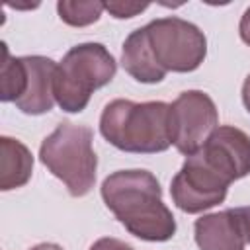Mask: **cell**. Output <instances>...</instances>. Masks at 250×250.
Instances as JSON below:
<instances>
[{
    "label": "cell",
    "mask_w": 250,
    "mask_h": 250,
    "mask_svg": "<svg viewBox=\"0 0 250 250\" xmlns=\"http://www.w3.org/2000/svg\"><path fill=\"white\" fill-rule=\"evenodd\" d=\"M102 137L119 150L154 154L170 148V104L166 102H109L100 117Z\"/></svg>",
    "instance_id": "cell-2"
},
{
    "label": "cell",
    "mask_w": 250,
    "mask_h": 250,
    "mask_svg": "<svg viewBox=\"0 0 250 250\" xmlns=\"http://www.w3.org/2000/svg\"><path fill=\"white\" fill-rule=\"evenodd\" d=\"M197 154L230 184L250 174V137L238 127H217Z\"/></svg>",
    "instance_id": "cell-8"
},
{
    "label": "cell",
    "mask_w": 250,
    "mask_h": 250,
    "mask_svg": "<svg viewBox=\"0 0 250 250\" xmlns=\"http://www.w3.org/2000/svg\"><path fill=\"white\" fill-rule=\"evenodd\" d=\"M115 72L117 62L102 43L74 45L57 66L55 102L66 113H80L94 90L109 84Z\"/></svg>",
    "instance_id": "cell-4"
},
{
    "label": "cell",
    "mask_w": 250,
    "mask_h": 250,
    "mask_svg": "<svg viewBox=\"0 0 250 250\" xmlns=\"http://www.w3.org/2000/svg\"><path fill=\"white\" fill-rule=\"evenodd\" d=\"M29 250H62V246L53 244V242H41V244H35L33 248H29Z\"/></svg>",
    "instance_id": "cell-20"
},
{
    "label": "cell",
    "mask_w": 250,
    "mask_h": 250,
    "mask_svg": "<svg viewBox=\"0 0 250 250\" xmlns=\"http://www.w3.org/2000/svg\"><path fill=\"white\" fill-rule=\"evenodd\" d=\"M92 141L94 133L90 127L62 121L39 146L41 162L66 186L72 197L90 193L96 184L98 156L92 148Z\"/></svg>",
    "instance_id": "cell-3"
},
{
    "label": "cell",
    "mask_w": 250,
    "mask_h": 250,
    "mask_svg": "<svg viewBox=\"0 0 250 250\" xmlns=\"http://www.w3.org/2000/svg\"><path fill=\"white\" fill-rule=\"evenodd\" d=\"M154 61L166 72H191L201 66L207 55L203 31L178 16L156 18L145 25Z\"/></svg>",
    "instance_id": "cell-5"
},
{
    "label": "cell",
    "mask_w": 250,
    "mask_h": 250,
    "mask_svg": "<svg viewBox=\"0 0 250 250\" xmlns=\"http://www.w3.org/2000/svg\"><path fill=\"white\" fill-rule=\"evenodd\" d=\"M121 64L129 76L143 84H156L162 82L166 76V70H162L152 57L145 27L131 31L129 37L123 41Z\"/></svg>",
    "instance_id": "cell-11"
},
{
    "label": "cell",
    "mask_w": 250,
    "mask_h": 250,
    "mask_svg": "<svg viewBox=\"0 0 250 250\" xmlns=\"http://www.w3.org/2000/svg\"><path fill=\"white\" fill-rule=\"evenodd\" d=\"M146 8H148V4H141V2H105V10L117 20L133 18V16L145 12Z\"/></svg>",
    "instance_id": "cell-15"
},
{
    "label": "cell",
    "mask_w": 250,
    "mask_h": 250,
    "mask_svg": "<svg viewBox=\"0 0 250 250\" xmlns=\"http://www.w3.org/2000/svg\"><path fill=\"white\" fill-rule=\"evenodd\" d=\"M217 105L201 90L182 92L170 104V139L186 156L197 152L219 127Z\"/></svg>",
    "instance_id": "cell-6"
},
{
    "label": "cell",
    "mask_w": 250,
    "mask_h": 250,
    "mask_svg": "<svg viewBox=\"0 0 250 250\" xmlns=\"http://www.w3.org/2000/svg\"><path fill=\"white\" fill-rule=\"evenodd\" d=\"M230 182L213 170L197 152L189 154L172 178L170 195L184 213H201L225 201Z\"/></svg>",
    "instance_id": "cell-7"
},
{
    "label": "cell",
    "mask_w": 250,
    "mask_h": 250,
    "mask_svg": "<svg viewBox=\"0 0 250 250\" xmlns=\"http://www.w3.org/2000/svg\"><path fill=\"white\" fill-rule=\"evenodd\" d=\"M105 10V2L100 0H61L57 2V12L61 20L72 27H84L100 20Z\"/></svg>",
    "instance_id": "cell-13"
},
{
    "label": "cell",
    "mask_w": 250,
    "mask_h": 250,
    "mask_svg": "<svg viewBox=\"0 0 250 250\" xmlns=\"http://www.w3.org/2000/svg\"><path fill=\"white\" fill-rule=\"evenodd\" d=\"M238 33H240V39L250 47V6L244 10V14H242V18H240Z\"/></svg>",
    "instance_id": "cell-18"
},
{
    "label": "cell",
    "mask_w": 250,
    "mask_h": 250,
    "mask_svg": "<svg viewBox=\"0 0 250 250\" xmlns=\"http://www.w3.org/2000/svg\"><path fill=\"white\" fill-rule=\"evenodd\" d=\"M234 217L238 221L240 232L244 236V242L250 244V207H234Z\"/></svg>",
    "instance_id": "cell-17"
},
{
    "label": "cell",
    "mask_w": 250,
    "mask_h": 250,
    "mask_svg": "<svg viewBox=\"0 0 250 250\" xmlns=\"http://www.w3.org/2000/svg\"><path fill=\"white\" fill-rule=\"evenodd\" d=\"M23 62V84L21 94L14 102L16 107L27 115H43L55 105V72L57 62L49 57L31 55L21 57Z\"/></svg>",
    "instance_id": "cell-9"
},
{
    "label": "cell",
    "mask_w": 250,
    "mask_h": 250,
    "mask_svg": "<svg viewBox=\"0 0 250 250\" xmlns=\"http://www.w3.org/2000/svg\"><path fill=\"white\" fill-rule=\"evenodd\" d=\"M2 66H0V100L2 102H16L21 94V84H23V62L21 57H12L6 43L2 45Z\"/></svg>",
    "instance_id": "cell-14"
},
{
    "label": "cell",
    "mask_w": 250,
    "mask_h": 250,
    "mask_svg": "<svg viewBox=\"0 0 250 250\" xmlns=\"http://www.w3.org/2000/svg\"><path fill=\"white\" fill-rule=\"evenodd\" d=\"M2 150V172H0V189L10 191L21 188L29 182L33 172V154L31 150L18 139L2 137L0 139Z\"/></svg>",
    "instance_id": "cell-12"
},
{
    "label": "cell",
    "mask_w": 250,
    "mask_h": 250,
    "mask_svg": "<svg viewBox=\"0 0 250 250\" xmlns=\"http://www.w3.org/2000/svg\"><path fill=\"white\" fill-rule=\"evenodd\" d=\"M102 199L137 238L166 242L176 234L172 211L162 201L156 176L148 170H117L102 184Z\"/></svg>",
    "instance_id": "cell-1"
},
{
    "label": "cell",
    "mask_w": 250,
    "mask_h": 250,
    "mask_svg": "<svg viewBox=\"0 0 250 250\" xmlns=\"http://www.w3.org/2000/svg\"><path fill=\"white\" fill-rule=\"evenodd\" d=\"M242 104L250 113V74L244 78V84H242Z\"/></svg>",
    "instance_id": "cell-19"
},
{
    "label": "cell",
    "mask_w": 250,
    "mask_h": 250,
    "mask_svg": "<svg viewBox=\"0 0 250 250\" xmlns=\"http://www.w3.org/2000/svg\"><path fill=\"white\" fill-rule=\"evenodd\" d=\"M90 250H135L131 244L119 240V238H111V236H104V238H98Z\"/></svg>",
    "instance_id": "cell-16"
},
{
    "label": "cell",
    "mask_w": 250,
    "mask_h": 250,
    "mask_svg": "<svg viewBox=\"0 0 250 250\" xmlns=\"http://www.w3.org/2000/svg\"><path fill=\"white\" fill-rule=\"evenodd\" d=\"M199 250H244V236L232 209L203 215L193 225Z\"/></svg>",
    "instance_id": "cell-10"
}]
</instances>
